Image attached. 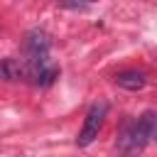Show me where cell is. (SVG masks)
<instances>
[{"instance_id": "1", "label": "cell", "mask_w": 157, "mask_h": 157, "mask_svg": "<svg viewBox=\"0 0 157 157\" xmlns=\"http://www.w3.org/2000/svg\"><path fill=\"white\" fill-rule=\"evenodd\" d=\"M155 132H157V115H155V110H145L140 118L123 123L115 147L123 157H137L152 142Z\"/></svg>"}, {"instance_id": "3", "label": "cell", "mask_w": 157, "mask_h": 157, "mask_svg": "<svg viewBox=\"0 0 157 157\" xmlns=\"http://www.w3.org/2000/svg\"><path fill=\"white\" fill-rule=\"evenodd\" d=\"M105 113H108V103H105V101H96V103L88 108L86 120H83V128H81L78 137H76V145H78V147H88V145L98 137V130H101V125H103Z\"/></svg>"}, {"instance_id": "4", "label": "cell", "mask_w": 157, "mask_h": 157, "mask_svg": "<svg viewBox=\"0 0 157 157\" xmlns=\"http://www.w3.org/2000/svg\"><path fill=\"white\" fill-rule=\"evenodd\" d=\"M115 83L120 86V88H125V91H140V88H145V83H147V76H145V71H123V74H118L115 76Z\"/></svg>"}, {"instance_id": "5", "label": "cell", "mask_w": 157, "mask_h": 157, "mask_svg": "<svg viewBox=\"0 0 157 157\" xmlns=\"http://www.w3.org/2000/svg\"><path fill=\"white\" fill-rule=\"evenodd\" d=\"M0 76L7 78V81L25 78V64H22V59H2L0 61Z\"/></svg>"}, {"instance_id": "2", "label": "cell", "mask_w": 157, "mask_h": 157, "mask_svg": "<svg viewBox=\"0 0 157 157\" xmlns=\"http://www.w3.org/2000/svg\"><path fill=\"white\" fill-rule=\"evenodd\" d=\"M49 47H52V37L44 29H29L22 39V49H25V64L34 66V64H44L49 61Z\"/></svg>"}]
</instances>
